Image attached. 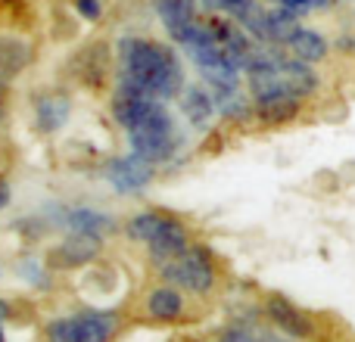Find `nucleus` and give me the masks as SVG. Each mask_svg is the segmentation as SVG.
<instances>
[{"mask_svg":"<svg viewBox=\"0 0 355 342\" xmlns=\"http://www.w3.org/2000/svg\"><path fill=\"white\" fill-rule=\"evenodd\" d=\"M119 93H141L153 100H172L184 91V69L166 44L147 37H122L119 41Z\"/></svg>","mask_w":355,"mask_h":342,"instance_id":"nucleus-1","label":"nucleus"},{"mask_svg":"<svg viewBox=\"0 0 355 342\" xmlns=\"http://www.w3.org/2000/svg\"><path fill=\"white\" fill-rule=\"evenodd\" d=\"M128 143H131V153L135 156H141V159L150 162V165H159V162H168L178 153L181 137H178L168 109L159 103L153 112H150L147 122L128 134Z\"/></svg>","mask_w":355,"mask_h":342,"instance_id":"nucleus-2","label":"nucleus"},{"mask_svg":"<svg viewBox=\"0 0 355 342\" xmlns=\"http://www.w3.org/2000/svg\"><path fill=\"white\" fill-rule=\"evenodd\" d=\"M159 274L172 287H184L196 296H206L215 289V262L209 255V249L202 246H190L187 252H181L172 262L159 264Z\"/></svg>","mask_w":355,"mask_h":342,"instance_id":"nucleus-3","label":"nucleus"},{"mask_svg":"<svg viewBox=\"0 0 355 342\" xmlns=\"http://www.w3.org/2000/svg\"><path fill=\"white\" fill-rule=\"evenodd\" d=\"M116 333V318L110 312H81L72 318H56L47 324L50 342H110Z\"/></svg>","mask_w":355,"mask_h":342,"instance_id":"nucleus-4","label":"nucleus"},{"mask_svg":"<svg viewBox=\"0 0 355 342\" xmlns=\"http://www.w3.org/2000/svg\"><path fill=\"white\" fill-rule=\"evenodd\" d=\"M106 181L112 183V190L116 193H141L144 187H147L150 181H153V165L150 162H144L141 156H116V159H110V165H106Z\"/></svg>","mask_w":355,"mask_h":342,"instance_id":"nucleus-5","label":"nucleus"},{"mask_svg":"<svg viewBox=\"0 0 355 342\" xmlns=\"http://www.w3.org/2000/svg\"><path fill=\"white\" fill-rule=\"evenodd\" d=\"M265 314H268V321L284 333V336L309 339L315 333L312 318H309L302 308H296L293 302H290L287 296H281V293L268 296V302H265Z\"/></svg>","mask_w":355,"mask_h":342,"instance_id":"nucleus-6","label":"nucleus"},{"mask_svg":"<svg viewBox=\"0 0 355 342\" xmlns=\"http://www.w3.org/2000/svg\"><path fill=\"white\" fill-rule=\"evenodd\" d=\"M53 224L66 227L69 233H87V237H110L116 231L112 215L100 212V208H87V206H72V208H60V215L53 218Z\"/></svg>","mask_w":355,"mask_h":342,"instance_id":"nucleus-7","label":"nucleus"},{"mask_svg":"<svg viewBox=\"0 0 355 342\" xmlns=\"http://www.w3.org/2000/svg\"><path fill=\"white\" fill-rule=\"evenodd\" d=\"M156 12H159L166 31L172 35V41L184 44L200 25L196 16V0H156Z\"/></svg>","mask_w":355,"mask_h":342,"instance_id":"nucleus-8","label":"nucleus"},{"mask_svg":"<svg viewBox=\"0 0 355 342\" xmlns=\"http://www.w3.org/2000/svg\"><path fill=\"white\" fill-rule=\"evenodd\" d=\"M100 237H87V233H69L53 252H50V264L56 268H81V264L97 262L100 255Z\"/></svg>","mask_w":355,"mask_h":342,"instance_id":"nucleus-9","label":"nucleus"},{"mask_svg":"<svg viewBox=\"0 0 355 342\" xmlns=\"http://www.w3.org/2000/svg\"><path fill=\"white\" fill-rule=\"evenodd\" d=\"M178 100H181L184 118H187L193 128H206V125L212 122L215 109H218V103H215L212 91H209L206 84H187Z\"/></svg>","mask_w":355,"mask_h":342,"instance_id":"nucleus-10","label":"nucleus"},{"mask_svg":"<svg viewBox=\"0 0 355 342\" xmlns=\"http://www.w3.org/2000/svg\"><path fill=\"white\" fill-rule=\"evenodd\" d=\"M69 112H72V103H69L66 93H41L35 100V122L37 131L44 134H53L62 125L69 122Z\"/></svg>","mask_w":355,"mask_h":342,"instance_id":"nucleus-11","label":"nucleus"},{"mask_svg":"<svg viewBox=\"0 0 355 342\" xmlns=\"http://www.w3.org/2000/svg\"><path fill=\"white\" fill-rule=\"evenodd\" d=\"M147 249H150V258H153L156 264L172 262V258H178L181 252H187V249H190L187 227H184L181 221H175V224H172V227H166V231H162L159 237L150 240Z\"/></svg>","mask_w":355,"mask_h":342,"instance_id":"nucleus-12","label":"nucleus"},{"mask_svg":"<svg viewBox=\"0 0 355 342\" xmlns=\"http://www.w3.org/2000/svg\"><path fill=\"white\" fill-rule=\"evenodd\" d=\"M287 50H290V56H296V60L315 66V62H321L327 56V41H324V35H321V31L300 25V28L290 35Z\"/></svg>","mask_w":355,"mask_h":342,"instance_id":"nucleus-13","label":"nucleus"},{"mask_svg":"<svg viewBox=\"0 0 355 342\" xmlns=\"http://www.w3.org/2000/svg\"><path fill=\"white\" fill-rule=\"evenodd\" d=\"M178 218L166 212H137L135 218L125 224V233H128V240H135V243H150L153 237H159L166 227H172Z\"/></svg>","mask_w":355,"mask_h":342,"instance_id":"nucleus-14","label":"nucleus"},{"mask_svg":"<svg viewBox=\"0 0 355 342\" xmlns=\"http://www.w3.org/2000/svg\"><path fill=\"white\" fill-rule=\"evenodd\" d=\"M147 312L156 321H178L184 314V296L178 293V287H159L150 293Z\"/></svg>","mask_w":355,"mask_h":342,"instance_id":"nucleus-15","label":"nucleus"},{"mask_svg":"<svg viewBox=\"0 0 355 342\" xmlns=\"http://www.w3.org/2000/svg\"><path fill=\"white\" fill-rule=\"evenodd\" d=\"M28 62V47L22 41L12 37H0V84L6 87V81H12Z\"/></svg>","mask_w":355,"mask_h":342,"instance_id":"nucleus-16","label":"nucleus"},{"mask_svg":"<svg viewBox=\"0 0 355 342\" xmlns=\"http://www.w3.org/2000/svg\"><path fill=\"white\" fill-rule=\"evenodd\" d=\"M300 103H302V100H290V97L262 100V103L252 106V112H256L265 125H281V122H290V118L300 112Z\"/></svg>","mask_w":355,"mask_h":342,"instance_id":"nucleus-17","label":"nucleus"},{"mask_svg":"<svg viewBox=\"0 0 355 342\" xmlns=\"http://www.w3.org/2000/svg\"><path fill=\"white\" fill-rule=\"evenodd\" d=\"M202 6H206L209 12H215V16H231V19H237L243 10H250L256 0H200Z\"/></svg>","mask_w":355,"mask_h":342,"instance_id":"nucleus-18","label":"nucleus"},{"mask_svg":"<svg viewBox=\"0 0 355 342\" xmlns=\"http://www.w3.org/2000/svg\"><path fill=\"white\" fill-rule=\"evenodd\" d=\"M19 274L25 277V280H31L35 287H47V274H44V264L37 262V258L25 255L22 262H19Z\"/></svg>","mask_w":355,"mask_h":342,"instance_id":"nucleus-19","label":"nucleus"},{"mask_svg":"<svg viewBox=\"0 0 355 342\" xmlns=\"http://www.w3.org/2000/svg\"><path fill=\"white\" fill-rule=\"evenodd\" d=\"M277 6H284V10L296 12V16H302V12H312L318 10V6H327V0H275Z\"/></svg>","mask_w":355,"mask_h":342,"instance_id":"nucleus-20","label":"nucleus"},{"mask_svg":"<svg viewBox=\"0 0 355 342\" xmlns=\"http://www.w3.org/2000/svg\"><path fill=\"white\" fill-rule=\"evenodd\" d=\"M218 342H256V333H252L250 327L234 324V327H227V330H221Z\"/></svg>","mask_w":355,"mask_h":342,"instance_id":"nucleus-21","label":"nucleus"},{"mask_svg":"<svg viewBox=\"0 0 355 342\" xmlns=\"http://www.w3.org/2000/svg\"><path fill=\"white\" fill-rule=\"evenodd\" d=\"M75 10H78V16L91 19V22H97L103 16V3L100 0H75Z\"/></svg>","mask_w":355,"mask_h":342,"instance_id":"nucleus-22","label":"nucleus"},{"mask_svg":"<svg viewBox=\"0 0 355 342\" xmlns=\"http://www.w3.org/2000/svg\"><path fill=\"white\" fill-rule=\"evenodd\" d=\"M6 202H10V183L0 177V208H6Z\"/></svg>","mask_w":355,"mask_h":342,"instance_id":"nucleus-23","label":"nucleus"},{"mask_svg":"<svg viewBox=\"0 0 355 342\" xmlns=\"http://www.w3.org/2000/svg\"><path fill=\"white\" fill-rule=\"evenodd\" d=\"M6 318H10V302H3V299H0V324H3Z\"/></svg>","mask_w":355,"mask_h":342,"instance_id":"nucleus-24","label":"nucleus"},{"mask_svg":"<svg viewBox=\"0 0 355 342\" xmlns=\"http://www.w3.org/2000/svg\"><path fill=\"white\" fill-rule=\"evenodd\" d=\"M0 112H3V84H0Z\"/></svg>","mask_w":355,"mask_h":342,"instance_id":"nucleus-25","label":"nucleus"},{"mask_svg":"<svg viewBox=\"0 0 355 342\" xmlns=\"http://www.w3.org/2000/svg\"><path fill=\"white\" fill-rule=\"evenodd\" d=\"M0 342H6V333H3V324H0Z\"/></svg>","mask_w":355,"mask_h":342,"instance_id":"nucleus-26","label":"nucleus"}]
</instances>
